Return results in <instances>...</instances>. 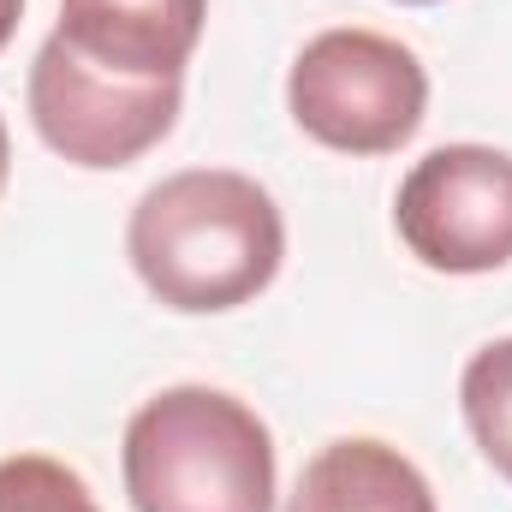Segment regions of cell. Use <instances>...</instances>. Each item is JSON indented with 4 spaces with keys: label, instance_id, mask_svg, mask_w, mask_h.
Instances as JSON below:
<instances>
[{
    "label": "cell",
    "instance_id": "1",
    "mask_svg": "<svg viewBox=\"0 0 512 512\" xmlns=\"http://www.w3.org/2000/svg\"><path fill=\"white\" fill-rule=\"evenodd\" d=\"M126 256L167 310L221 316L268 292L286 262V221L251 173L185 167L137 197Z\"/></svg>",
    "mask_w": 512,
    "mask_h": 512
},
{
    "label": "cell",
    "instance_id": "2",
    "mask_svg": "<svg viewBox=\"0 0 512 512\" xmlns=\"http://www.w3.org/2000/svg\"><path fill=\"white\" fill-rule=\"evenodd\" d=\"M131 512H274V435L221 387H167L126 423Z\"/></svg>",
    "mask_w": 512,
    "mask_h": 512
},
{
    "label": "cell",
    "instance_id": "3",
    "mask_svg": "<svg viewBox=\"0 0 512 512\" xmlns=\"http://www.w3.org/2000/svg\"><path fill=\"white\" fill-rule=\"evenodd\" d=\"M292 126L340 155H393L411 143L429 108L423 60L382 30H322L298 48L286 72Z\"/></svg>",
    "mask_w": 512,
    "mask_h": 512
},
{
    "label": "cell",
    "instance_id": "4",
    "mask_svg": "<svg viewBox=\"0 0 512 512\" xmlns=\"http://www.w3.org/2000/svg\"><path fill=\"white\" fill-rule=\"evenodd\" d=\"M185 102V78H131L48 36L30 60V126L72 167L108 173L149 155Z\"/></svg>",
    "mask_w": 512,
    "mask_h": 512
},
{
    "label": "cell",
    "instance_id": "5",
    "mask_svg": "<svg viewBox=\"0 0 512 512\" xmlns=\"http://www.w3.org/2000/svg\"><path fill=\"white\" fill-rule=\"evenodd\" d=\"M405 251L435 274H495L512 262V155L489 143L429 149L393 197Z\"/></svg>",
    "mask_w": 512,
    "mask_h": 512
},
{
    "label": "cell",
    "instance_id": "6",
    "mask_svg": "<svg viewBox=\"0 0 512 512\" xmlns=\"http://www.w3.org/2000/svg\"><path fill=\"white\" fill-rule=\"evenodd\" d=\"M209 24V0H60L54 36L131 78H185Z\"/></svg>",
    "mask_w": 512,
    "mask_h": 512
},
{
    "label": "cell",
    "instance_id": "7",
    "mask_svg": "<svg viewBox=\"0 0 512 512\" xmlns=\"http://www.w3.org/2000/svg\"><path fill=\"white\" fill-rule=\"evenodd\" d=\"M286 512H435V489L399 447L346 435L304 465Z\"/></svg>",
    "mask_w": 512,
    "mask_h": 512
},
{
    "label": "cell",
    "instance_id": "8",
    "mask_svg": "<svg viewBox=\"0 0 512 512\" xmlns=\"http://www.w3.org/2000/svg\"><path fill=\"white\" fill-rule=\"evenodd\" d=\"M459 411H465L477 453L512 483V334L471 352L459 376Z\"/></svg>",
    "mask_w": 512,
    "mask_h": 512
},
{
    "label": "cell",
    "instance_id": "9",
    "mask_svg": "<svg viewBox=\"0 0 512 512\" xmlns=\"http://www.w3.org/2000/svg\"><path fill=\"white\" fill-rule=\"evenodd\" d=\"M0 512H102L90 483L48 459V453H12L0 459Z\"/></svg>",
    "mask_w": 512,
    "mask_h": 512
},
{
    "label": "cell",
    "instance_id": "10",
    "mask_svg": "<svg viewBox=\"0 0 512 512\" xmlns=\"http://www.w3.org/2000/svg\"><path fill=\"white\" fill-rule=\"evenodd\" d=\"M18 18H24V0H0V48L12 42V30H18Z\"/></svg>",
    "mask_w": 512,
    "mask_h": 512
},
{
    "label": "cell",
    "instance_id": "11",
    "mask_svg": "<svg viewBox=\"0 0 512 512\" xmlns=\"http://www.w3.org/2000/svg\"><path fill=\"white\" fill-rule=\"evenodd\" d=\"M6 173H12V137H6V120H0V191H6Z\"/></svg>",
    "mask_w": 512,
    "mask_h": 512
},
{
    "label": "cell",
    "instance_id": "12",
    "mask_svg": "<svg viewBox=\"0 0 512 512\" xmlns=\"http://www.w3.org/2000/svg\"><path fill=\"white\" fill-rule=\"evenodd\" d=\"M399 6H435V0H399Z\"/></svg>",
    "mask_w": 512,
    "mask_h": 512
}]
</instances>
